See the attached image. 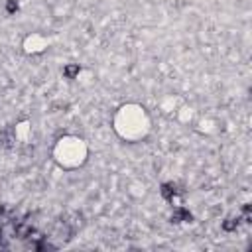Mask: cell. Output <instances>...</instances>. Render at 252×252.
I'll return each mask as SVG.
<instances>
[{
  "label": "cell",
  "instance_id": "cell-1",
  "mask_svg": "<svg viewBox=\"0 0 252 252\" xmlns=\"http://www.w3.org/2000/svg\"><path fill=\"white\" fill-rule=\"evenodd\" d=\"M112 130L126 144L144 142L152 132V116L140 102H124L112 114Z\"/></svg>",
  "mask_w": 252,
  "mask_h": 252
},
{
  "label": "cell",
  "instance_id": "cell-2",
  "mask_svg": "<svg viewBox=\"0 0 252 252\" xmlns=\"http://www.w3.org/2000/svg\"><path fill=\"white\" fill-rule=\"evenodd\" d=\"M51 158L61 169H79L89 159V144L77 134H63L55 140L51 148Z\"/></svg>",
  "mask_w": 252,
  "mask_h": 252
},
{
  "label": "cell",
  "instance_id": "cell-3",
  "mask_svg": "<svg viewBox=\"0 0 252 252\" xmlns=\"http://www.w3.org/2000/svg\"><path fill=\"white\" fill-rule=\"evenodd\" d=\"M47 47H49V39L41 32H32L22 39V51L28 55H39Z\"/></svg>",
  "mask_w": 252,
  "mask_h": 252
},
{
  "label": "cell",
  "instance_id": "cell-4",
  "mask_svg": "<svg viewBox=\"0 0 252 252\" xmlns=\"http://www.w3.org/2000/svg\"><path fill=\"white\" fill-rule=\"evenodd\" d=\"M175 116H177V120H179L181 124H191L193 118H195V110L189 108V106H185V104H181V106L175 110Z\"/></svg>",
  "mask_w": 252,
  "mask_h": 252
},
{
  "label": "cell",
  "instance_id": "cell-5",
  "mask_svg": "<svg viewBox=\"0 0 252 252\" xmlns=\"http://www.w3.org/2000/svg\"><path fill=\"white\" fill-rule=\"evenodd\" d=\"M179 106H181V100H177V98L171 96V94L161 100V110H163V112H175Z\"/></svg>",
  "mask_w": 252,
  "mask_h": 252
}]
</instances>
